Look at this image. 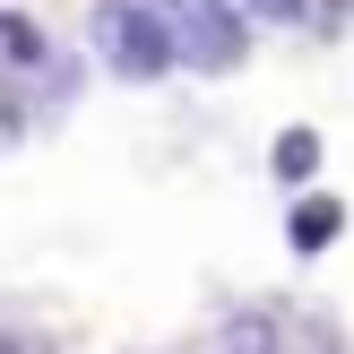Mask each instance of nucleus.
<instances>
[{
    "label": "nucleus",
    "mask_w": 354,
    "mask_h": 354,
    "mask_svg": "<svg viewBox=\"0 0 354 354\" xmlns=\"http://www.w3.org/2000/svg\"><path fill=\"white\" fill-rule=\"evenodd\" d=\"M268 173H277L286 190H311V173H320V130H303V121H294V130H277Z\"/></svg>",
    "instance_id": "5"
},
{
    "label": "nucleus",
    "mask_w": 354,
    "mask_h": 354,
    "mask_svg": "<svg viewBox=\"0 0 354 354\" xmlns=\"http://www.w3.org/2000/svg\"><path fill=\"white\" fill-rule=\"evenodd\" d=\"M216 354H277V320H268V311L225 320V346H216Z\"/></svg>",
    "instance_id": "6"
},
{
    "label": "nucleus",
    "mask_w": 354,
    "mask_h": 354,
    "mask_svg": "<svg viewBox=\"0 0 354 354\" xmlns=\"http://www.w3.org/2000/svg\"><path fill=\"white\" fill-rule=\"evenodd\" d=\"M86 44H95V61L113 69V78H130V86H147V78L173 69V35H165V17H156L147 0H104V9L86 17Z\"/></svg>",
    "instance_id": "2"
},
{
    "label": "nucleus",
    "mask_w": 354,
    "mask_h": 354,
    "mask_svg": "<svg viewBox=\"0 0 354 354\" xmlns=\"http://www.w3.org/2000/svg\"><path fill=\"white\" fill-rule=\"evenodd\" d=\"M147 9L165 17L173 61H182V69L225 78V69H242V52H251V17H242L234 0H147Z\"/></svg>",
    "instance_id": "1"
},
{
    "label": "nucleus",
    "mask_w": 354,
    "mask_h": 354,
    "mask_svg": "<svg viewBox=\"0 0 354 354\" xmlns=\"http://www.w3.org/2000/svg\"><path fill=\"white\" fill-rule=\"evenodd\" d=\"M26 138V104H17V86H0V156Z\"/></svg>",
    "instance_id": "8"
},
{
    "label": "nucleus",
    "mask_w": 354,
    "mask_h": 354,
    "mask_svg": "<svg viewBox=\"0 0 354 354\" xmlns=\"http://www.w3.org/2000/svg\"><path fill=\"white\" fill-rule=\"evenodd\" d=\"M0 354H35V346H26V337H9V328H0Z\"/></svg>",
    "instance_id": "9"
},
{
    "label": "nucleus",
    "mask_w": 354,
    "mask_h": 354,
    "mask_svg": "<svg viewBox=\"0 0 354 354\" xmlns=\"http://www.w3.org/2000/svg\"><path fill=\"white\" fill-rule=\"evenodd\" d=\"M234 9H242V17H277V26H311V17L328 26V9H320V0H234Z\"/></svg>",
    "instance_id": "7"
},
{
    "label": "nucleus",
    "mask_w": 354,
    "mask_h": 354,
    "mask_svg": "<svg viewBox=\"0 0 354 354\" xmlns=\"http://www.w3.org/2000/svg\"><path fill=\"white\" fill-rule=\"evenodd\" d=\"M0 61L26 69V78H35V69H52V35L35 26V17H17L9 0H0Z\"/></svg>",
    "instance_id": "4"
},
{
    "label": "nucleus",
    "mask_w": 354,
    "mask_h": 354,
    "mask_svg": "<svg viewBox=\"0 0 354 354\" xmlns=\"http://www.w3.org/2000/svg\"><path fill=\"white\" fill-rule=\"evenodd\" d=\"M337 234H346V199H328V190H303V199L286 207V251L294 259H320Z\"/></svg>",
    "instance_id": "3"
}]
</instances>
